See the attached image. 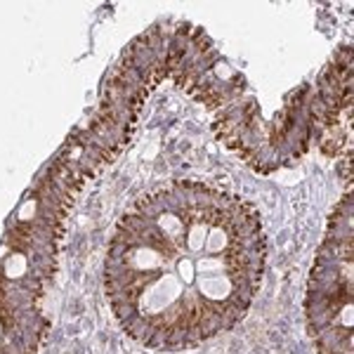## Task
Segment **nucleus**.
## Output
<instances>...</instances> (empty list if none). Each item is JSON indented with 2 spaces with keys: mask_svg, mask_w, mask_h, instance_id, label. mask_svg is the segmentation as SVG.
Masks as SVG:
<instances>
[{
  "mask_svg": "<svg viewBox=\"0 0 354 354\" xmlns=\"http://www.w3.org/2000/svg\"><path fill=\"white\" fill-rule=\"evenodd\" d=\"M307 333L317 354H354V203H335L307 279Z\"/></svg>",
  "mask_w": 354,
  "mask_h": 354,
  "instance_id": "3",
  "label": "nucleus"
},
{
  "mask_svg": "<svg viewBox=\"0 0 354 354\" xmlns=\"http://www.w3.org/2000/svg\"><path fill=\"white\" fill-rule=\"evenodd\" d=\"M62 234L15 210L0 239V354H38L50 333L43 298L53 286Z\"/></svg>",
  "mask_w": 354,
  "mask_h": 354,
  "instance_id": "2",
  "label": "nucleus"
},
{
  "mask_svg": "<svg viewBox=\"0 0 354 354\" xmlns=\"http://www.w3.org/2000/svg\"><path fill=\"white\" fill-rule=\"evenodd\" d=\"M314 90V137L328 158H340L352 187V45H340Z\"/></svg>",
  "mask_w": 354,
  "mask_h": 354,
  "instance_id": "4",
  "label": "nucleus"
},
{
  "mask_svg": "<svg viewBox=\"0 0 354 354\" xmlns=\"http://www.w3.org/2000/svg\"><path fill=\"white\" fill-rule=\"evenodd\" d=\"M267 236L250 201L180 180L123 213L104 258L118 326L142 347L180 352L230 333L260 293Z\"/></svg>",
  "mask_w": 354,
  "mask_h": 354,
  "instance_id": "1",
  "label": "nucleus"
}]
</instances>
